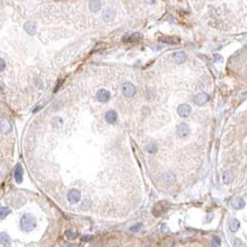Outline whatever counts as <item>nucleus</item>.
Segmentation results:
<instances>
[{"label":"nucleus","mask_w":247,"mask_h":247,"mask_svg":"<svg viewBox=\"0 0 247 247\" xmlns=\"http://www.w3.org/2000/svg\"><path fill=\"white\" fill-rule=\"evenodd\" d=\"M24 30L28 32L29 34H35V32H37V24L34 23V22H32V21H29V22H26L25 24H24Z\"/></svg>","instance_id":"8"},{"label":"nucleus","mask_w":247,"mask_h":247,"mask_svg":"<svg viewBox=\"0 0 247 247\" xmlns=\"http://www.w3.org/2000/svg\"><path fill=\"white\" fill-rule=\"evenodd\" d=\"M114 16H115V13H114V10H113L112 8H107V9L104 12V14H103V17H104V19H105L106 22L112 21V19L114 18Z\"/></svg>","instance_id":"13"},{"label":"nucleus","mask_w":247,"mask_h":247,"mask_svg":"<svg viewBox=\"0 0 247 247\" xmlns=\"http://www.w3.org/2000/svg\"><path fill=\"white\" fill-rule=\"evenodd\" d=\"M174 180H175V177H174V174H173L172 172H168V173L164 174V181H165L168 185L173 184Z\"/></svg>","instance_id":"19"},{"label":"nucleus","mask_w":247,"mask_h":247,"mask_svg":"<svg viewBox=\"0 0 247 247\" xmlns=\"http://www.w3.org/2000/svg\"><path fill=\"white\" fill-rule=\"evenodd\" d=\"M65 236H66L67 239H71V240L77 238V233L74 231H72V230H67V231L65 232Z\"/></svg>","instance_id":"24"},{"label":"nucleus","mask_w":247,"mask_h":247,"mask_svg":"<svg viewBox=\"0 0 247 247\" xmlns=\"http://www.w3.org/2000/svg\"><path fill=\"white\" fill-rule=\"evenodd\" d=\"M14 177H15V180L17 184H21V182H22L23 169H22V165H21V164H17V165H16L15 172H14Z\"/></svg>","instance_id":"9"},{"label":"nucleus","mask_w":247,"mask_h":247,"mask_svg":"<svg viewBox=\"0 0 247 247\" xmlns=\"http://www.w3.org/2000/svg\"><path fill=\"white\" fill-rule=\"evenodd\" d=\"M244 206H245V201H243L241 198H237V199H235L232 201V207L236 208V210H240Z\"/></svg>","instance_id":"17"},{"label":"nucleus","mask_w":247,"mask_h":247,"mask_svg":"<svg viewBox=\"0 0 247 247\" xmlns=\"http://www.w3.org/2000/svg\"><path fill=\"white\" fill-rule=\"evenodd\" d=\"M147 2H154V0H147Z\"/></svg>","instance_id":"32"},{"label":"nucleus","mask_w":247,"mask_h":247,"mask_svg":"<svg viewBox=\"0 0 247 247\" xmlns=\"http://www.w3.org/2000/svg\"><path fill=\"white\" fill-rule=\"evenodd\" d=\"M21 228L25 232L32 231L35 228V220L31 214H24L21 219Z\"/></svg>","instance_id":"1"},{"label":"nucleus","mask_w":247,"mask_h":247,"mask_svg":"<svg viewBox=\"0 0 247 247\" xmlns=\"http://www.w3.org/2000/svg\"><path fill=\"white\" fill-rule=\"evenodd\" d=\"M110 98V93L108 90H105V89H100L97 91V100L98 101H101V103H106L108 101V99Z\"/></svg>","instance_id":"4"},{"label":"nucleus","mask_w":247,"mask_h":247,"mask_svg":"<svg viewBox=\"0 0 247 247\" xmlns=\"http://www.w3.org/2000/svg\"><path fill=\"white\" fill-rule=\"evenodd\" d=\"M222 180H223V182H224V184H229V182L231 181V174H230L229 172L224 173V174H223V179H222Z\"/></svg>","instance_id":"25"},{"label":"nucleus","mask_w":247,"mask_h":247,"mask_svg":"<svg viewBox=\"0 0 247 247\" xmlns=\"http://www.w3.org/2000/svg\"><path fill=\"white\" fill-rule=\"evenodd\" d=\"M161 41H163V42H166V43H172V45H175V43H179V39H177V38H172V37H164V38H162L161 39Z\"/></svg>","instance_id":"20"},{"label":"nucleus","mask_w":247,"mask_h":247,"mask_svg":"<svg viewBox=\"0 0 247 247\" xmlns=\"http://www.w3.org/2000/svg\"><path fill=\"white\" fill-rule=\"evenodd\" d=\"M146 150H147L148 153H155V152L157 150V146H156V144H154V142L149 144V145L146 147Z\"/></svg>","instance_id":"22"},{"label":"nucleus","mask_w":247,"mask_h":247,"mask_svg":"<svg viewBox=\"0 0 247 247\" xmlns=\"http://www.w3.org/2000/svg\"><path fill=\"white\" fill-rule=\"evenodd\" d=\"M0 62H1V71H3V68H5V62H3L2 58L0 59Z\"/></svg>","instance_id":"30"},{"label":"nucleus","mask_w":247,"mask_h":247,"mask_svg":"<svg viewBox=\"0 0 247 247\" xmlns=\"http://www.w3.org/2000/svg\"><path fill=\"white\" fill-rule=\"evenodd\" d=\"M239 221L238 220H236V219H232L231 221H230V223H229V229L231 230L232 232H236L238 229H239Z\"/></svg>","instance_id":"18"},{"label":"nucleus","mask_w":247,"mask_h":247,"mask_svg":"<svg viewBox=\"0 0 247 247\" xmlns=\"http://www.w3.org/2000/svg\"><path fill=\"white\" fill-rule=\"evenodd\" d=\"M190 132V129H189V125L187 123H180L178 125V135L181 137V138H185L189 135Z\"/></svg>","instance_id":"5"},{"label":"nucleus","mask_w":247,"mask_h":247,"mask_svg":"<svg viewBox=\"0 0 247 247\" xmlns=\"http://www.w3.org/2000/svg\"><path fill=\"white\" fill-rule=\"evenodd\" d=\"M212 245H214V246H220V245H221V243H220V239H219L217 237H214V238H213Z\"/></svg>","instance_id":"28"},{"label":"nucleus","mask_w":247,"mask_h":247,"mask_svg":"<svg viewBox=\"0 0 247 247\" xmlns=\"http://www.w3.org/2000/svg\"><path fill=\"white\" fill-rule=\"evenodd\" d=\"M122 91H123V95L126 96V97H132L135 93H136V87L130 83V82H125L122 87Z\"/></svg>","instance_id":"2"},{"label":"nucleus","mask_w":247,"mask_h":247,"mask_svg":"<svg viewBox=\"0 0 247 247\" xmlns=\"http://www.w3.org/2000/svg\"><path fill=\"white\" fill-rule=\"evenodd\" d=\"M116 119H117V114H116V112H114V110H108L107 113H106V115H105V120H106V122L109 124L115 123Z\"/></svg>","instance_id":"10"},{"label":"nucleus","mask_w":247,"mask_h":247,"mask_svg":"<svg viewBox=\"0 0 247 247\" xmlns=\"http://www.w3.org/2000/svg\"><path fill=\"white\" fill-rule=\"evenodd\" d=\"M80 192L77 189H70V191L67 192V199L71 204H77L80 201Z\"/></svg>","instance_id":"3"},{"label":"nucleus","mask_w":247,"mask_h":247,"mask_svg":"<svg viewBox=\"0 0 247 247\" xmlns=\"http://www.w3.org/2000/svg\"><path fill=\"white\" fill-rule=\"evenodd\" d=\"M142 227V223H138V224H136V226H133V227H131L130 228V230L133 232H137L138 230H140V228Z\"/></svg>","instance_id":"27"},{"label":"nucleus","mask_w":247,"mask_h":247,"mask_svg":"<svg viewBox=\"0 0 247 247\" xmlns=\"http://www.w3.org/2000/svg\"><path fill=\"white\" fill-rule=\"evenodd\" d=\"M90 205H91V201H88V199H87V201H83V203H82V206H81V208L86 211V210H88V208L90 207Z\"/></svg>","instance_id":"26"},{"label":"nucleus","mask_w":247,"mask_h":247,"mask_svg":"<svg viewBox=\"0 0 247 247\" xmlns=\"http://www.w3.org/2000/svg\"><path fill=\"white\" fill-rule=\"evenodd\" d=\"M89 7H90L91 12H98L100 9V7H101L100 1L99 0H91L90 3H89Z\"/></svg>","instance_id":"16"},{"label":"nucleus","mask_w":247,"mask_h":247,"mask_svg":"<svg viewBox=\"0 0 247 247\" xmlns=\"http://www.w3.org/2000/svg\"><path fill=\"white\" fill-rule=\"evenodd\" d=\"M195 103L197 104V105H199V106H201V105H204V104H206L207 101H208V95L207 93H205V92H201V93H198L196 97H195Z\"/></svg>","instance_id":"7"},{"label":"nucleus","mask_w":247,"mask_h":247,"mask_svg":"<svg viewBox=\"0 0 247 247\" xmlns=\"http://www.w3.org/2000/svg\"><path fill=\"white\" fill-rule=\"evenodd\" d=\"M81 239H82V241H88V240L92 239V236H83Z\"/></svg>","instance_id":"29"},{"label":"nucleus","mask_w":247,"mask_h":247,"mask_svg":"<svg viewBox=\"0 0 247 247\" xmlns=\"http://www.w3.org/2000/svg\"><path fill=\"white\" fill-rule=\"evenodd\" d=\"M0 237H1V245H2V246H5V245H9L10 239H9V236H8L7 233L1 232V233H0Z\"/></svg>","instance_id":"21"},{"label":"nucleus","mask_w":247,"mask_h":247,"mask_svg":"<svg viewBox=\"0 0 247 247\" xmlns=\"http://www.w3.org/2000/svg\"><path fill=\"white\" fill-rule=\"evenodd\" d=\"M1 130L3 133H9L12 131V125L7 120H2L1 121Z\"/></svg>","instance_id":"15"},{"label":"nucleus","mask_w":247,"mask_h":247,"mask_svg":"<svg viewBox=\"0 0 247 247\" xmlns=\"http://www.w3.org/2000/svg\"><path fill=\"white\" fill-rule=\"evenodd\" d=\"M0 213H1L0 217H1V220H2V219H5V216L7 215V214L10 213V210H9L8 207H1V208H0Z\"/></svg>","instance_id":"23"},{"label":"nucleus","mask_w":247,"mask_h":247,"mask_svg":"<svg viewBox=\"0 0 247 247\" xmlns=\"http://www.w3.org/2000/svg\"><path fill=\"white\" fill-rule=\"evenodd\" d=\"M165 210H166V205L164 206L163 203H157L154 206V208H153V213L155 214V216H158L161 215L163 212H165Z\"/></svg>","instance_id":"12"},{"label":"nucleus","mask_w":247,"mask_h":247,"mask_svg":"<svg viewBox=\"0 0 247 247\" xmlns=\"http://www.w3.org/2000/svg\"><path fill=\"white\" fill-rule=\"evenodd\" d=\"M214 58H215V61H221V57H220L219 55H215V56H214Z\"/></svg>","instance_id":"31"},{"label":"nucleus","mask_w":247,"mask_h":247,"mask_svg":"<svg viewBox=\"0 0 247 247\" xmlns=\"http://www.w3.org/2000/svg\"><path fill=\"white\" fill-rule=\"evenodd\" d=\"M139 39H140L139 33H133V34L123 37V41H125V42H133V41H138Z\"/></svg>","instance_id":"14"},{"label":"nucleus","mask_w":247,"mask_h":247,"mask_svg":"<svg viewBox=\"0 0 247 247\" xmlns=\"http://www.w3.org/2000/svg\"><path fill=\"white\" fill-rule=\"evenodd\" d=\"M191 112V107L187 104H182L178 107V114L181 116V117H187Z\"/></svg>","instance_id":"6"},{"label":"nucleus","mask_w":247,"mask_h":247,"mask_svg":"<svg viewBox=\"0 0 247 247\" xmlns=\"http://www.w3.org/2000/svg\"><path fill=\"white\" fill-rule=\"evenodd\" d=\"M173 59H174V62L177 64H182L187 59V56H186V54L184 51H178V52H175L173 55Z\"/></svg>","instance_id":"11"}]
</instances>
